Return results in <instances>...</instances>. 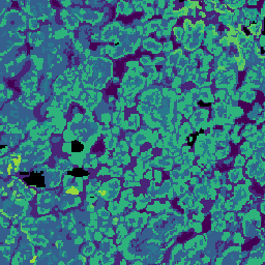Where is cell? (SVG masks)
<instances>
[{"label":"cell","instance_id":"obj_3","mask_svg":"<svg viewBox=\"0 0 265 265\" xmlns=\"http://www.w3.org/2000/svg\"><path fill=\"white\" fill-rule=\"evenodd\" d=\"M72 149L73 151H75V152H80V151H82L83 149V145L81 144L79 141H74V142L72 143Z\"/></svg>","mask_w":265,"mask_h":265},{"label":"cell","instance_id":"obj_1","mask_svg":"<svg viewBox=\"0 0 265 265\" xmlns=\"http://www.w3.org/2000/svg\"><path fill=\"white\" fill-rule=\"evenodd\" d=\"M25 182L29 183V185H36L39 188H42V186H45L44 183V176L39 173H31L29 175L28 178L25 179Z\"/></svg>","mask_w":265,"mask_h":265},{"label":"cell","instance_id":"obj_2","mask_svg":"<svg viewBox=\"0 0 265 265\" xmlns=\"http://www.w3.org/2000/svg\"><path fill=\"white\" fill-rule=\"evenodd\" d=\"M70 175H74V176H87L88 175V172L83 169H75V170H72L69 172Z\"/></svg>","mask_w":265,"mask_h":265}]
</instances>
